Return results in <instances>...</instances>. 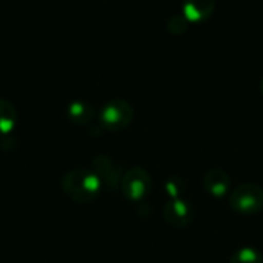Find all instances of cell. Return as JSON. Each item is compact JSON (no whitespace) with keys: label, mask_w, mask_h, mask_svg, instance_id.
Masks as SVG:
<instances>
[{"label":"cell","mask_w":263,"mask_h":263,"mask_svg":"<svg viewBox=\"0 0 263 263\" xmlns=\"http://www.w3.org/2000/svg\"><path fill=\"white\" fill-rule=\"evenodd\" d=\"M122 194L129 202H143L153 188L151 174L140 166L129 168L122 177Z\"/></svg>","instance_id":"obj_4"},{"label":"cell","mask_w":263,"mask_h":263,"mask_svg":"<svg viewBox=\"0 0 263 263\" xmlns=\"http://www.w3.org/2000/svg\"><path fill=\"white\" fill-rule=\"evenodd\" d=\"M203 188L211 197L223 199L231 190L230 176L220 168H213L203 177Z\"/></svg>","instance_id":"obj_7"},{"label":"cell","mask_w":263,"mask_h":263,"mask_svg":"<svg viewBox=\"0 0 263 263\" xmlns=\"http://www.w3.org/2000/svg\"><path fill=\"white\" fill-rule=\"evenodd\" d=\"M62 191L77 203H91L94 202L100 191L102 182L91 168H74L68 171L60 180Z\"/></svg>","instance_id":"obj_1"},{"label":"cell","mask_w":263,"mask_h":263,"mask_svg":"<svg viewBox=\"0 0 263 263\" xmlns=\"http://www.w3.org/2000/svg\"><path fill=\"white\" fill-rule=\"evenodd\" d=\"M133 119H134V108L125 99L108 100L99 112L100 126L109 133H119L126 129L131 125Z\"/></svg>","instance_id":"obj_2"},{"label":"cell","mask_w":263,"mask_h":263,"mask_svg":"<svg viewBox=\"0 0 263 263\" xmlns=\"http://www.w3.org/2000/svg\"><path fill=\"white\" fill-rule=\"evenodd\" d=\"M163 217L174 228H186L194 220V208L191 202L183 197L170 199V202L163 206Z\"/></svg>","instance_id":"obj_5"},{"label":"cell","mask_w":263,"mask_h":263,"mask_svg":"<svg viewBox=\"0 0 263 263\" xmlns=\"http://www.w3.org/2000/svg\"><path fill=\"white\" fill-rule=\"evenodd\" d=\"M165 193L170 196V199H180L185 193V182L179 176H170L165 180Z\"/></svg>","instance_id":"obj_12"},{"label":"cell","mask_w":263,"mask_h":263,"mask_svg":"<svg viewBox=\"0 0 263 263\" xmlns=\"http://www.w3.org/2000/svg\"><path fill=\"white\" fill-rule=\"evenodd\" d=\"M17 120H18V114L14 103H11L8 99L0 97V134L2 136L11 134L17 125Z\"/></svg>","instance_id":"obj_10"},{"label":"cell","mask_w":263,"mask_h":263,"mask_svg":"<svg viewBox=\"0 0 263 263\" xmlns=\"http://www.w3.org/2000/svg\"><path fill=\"white\" fill-rule=\"evenodd\" d=\"M66 114H68V119L76 123V125H88L92 122L94 116H96V111L92 108L91 103L85 102V100H74L68 105V109H66Z\"/></svg>","instance_id":"obj_9"},{"label":"cell","mask_w":263,"mask_h":263,"mask_svg":"<svg viewBox=\"0 0 263 263\" xmlns=\"http://www.w3.org/2000/svg\"><path fill=\"white\" fill-rule=\"evenodd\" d=\"M230 263H263V256L253 247H243L231 256Z\"/></svg>","instance_id":"obj_11"},{"label":"cell","mask_w":263,"mask_h":263,"mask_svg":"<svg viewBox=\"0 0 263 263\" xmlns=\"http://www.w3.org/2000/svg\"><path fill=\"white\" fill-rule=\"evenodd\" d=\"M188 23H190V22L185 18L183 14H180V15H173V17L168 20L166 28H168V31H170L171 34L180 35V34H183V32L188 29Z\"/></svg>","instance_id":"obj_13"},{"label":"cell","mask_w":263,"mask_h":263,"mask_svg":"<svg viewBox=\"0 0 263 263\" xmlns=\"http://www.w3.org/2000/svg\"><path fill=\"white\" fill-rule=\"evenodd\" d=\"M216 9V0H185L182 14L190 23L206 22Z\"/></svg>","instance_id":"obj_8"},{"label":"cell","mask_w":263,"mask_h":263,"mask_svg":"<svg viewBox=\"0 0 263 263\" xmlns=\"http://www.w3.org/2000/svg\"><path fill=\"white\" fill-rule=\"evenodd\" d=\"M228 202L233 211L237 214H259L263 210V188L256 183H242L231 191Z\"/></svg>","instance_id":"obj_3"},{"label":"cell","mask_w":263,"mask_h":263,"mask_svg":"<svg viewBox=\"0 0 263 263\" xmlns=\"http://www.w3.org/2000/svg\"><path fill=\"white\" fill-rule=\"evenodd\" d=\"M260 92H262V96H263V79L260 80Z\"/></svg>","instance_id":"obj_14"},{"label":"cell","mask_w":263,"mask_h":263,"mask_svg":"<svg viewBox=\"0 0 263 263\" xmlns=\"http://www.w3.org/2000/svg\"><path fill=\"white\" fill-rule=\"evenodd\" d=\"M91 170L96 173V176L102 182V186L106 190L114 191L122 183L123 174H122L120 168L105 154H100V156L92 159Z\"/></svg>","instance_id":"obj_6"}]
</instances>
